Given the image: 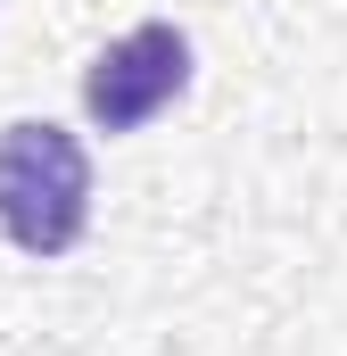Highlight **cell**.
Segmentation results:
<instances>
[{
  "instance_id": "6da1fadb",
  "label": "cell",
  "mask_w": 347,
  "mask_h": 356,
  "mask_svg": "<svg viewBox=\"0 0 347 356\" xmlns=\"http://www.w3.org/2000/svg\"><path fill=\"white\" fill-rule=\"evenodd\" d=\"M0 232L25 257H67L91 232V149L67 124L50 116L0 124Z\"/></svg>"
},
{
  "instance_id": "7a4b0ae2",
  "label": "cell",
  "mask_w": 347,
  "mask_h": 356,
  "mask_svg": "<svg viewBox=\"0 0 347 356\" xmlns=\"http://www.w3.org/2000/svg\"><path fill=\"white\" fill-rule=\"evenodd\" d=\"M190 91V33L149 17L133 33H116L99 58L83 67V116L99 133H141L149 116H166Z\"/></svg>"
}]
</instances>
